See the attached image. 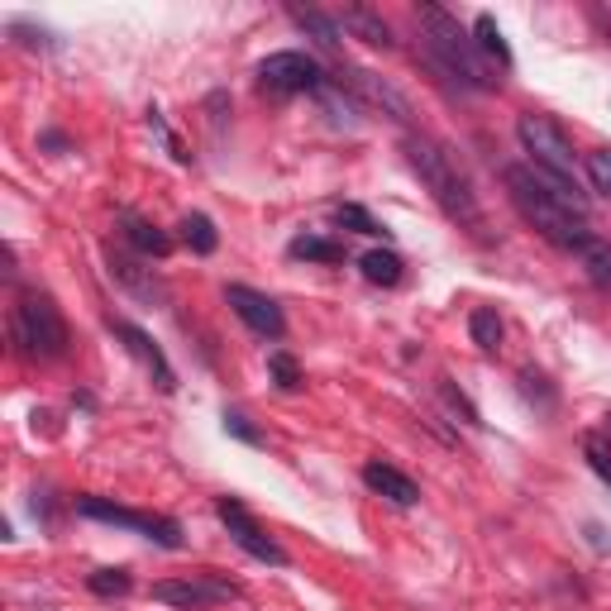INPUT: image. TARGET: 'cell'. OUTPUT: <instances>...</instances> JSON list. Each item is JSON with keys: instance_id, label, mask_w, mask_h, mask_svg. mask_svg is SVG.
<instances>
[{"instance_id": "obj_1", "label": "cell", "mask_w": 611, "mask_h": 611, "mask_svg": "<svg viewBox=\"0 0 611 611\" xmlns=\"http://www.w3.org/2000/svg\"><path fill=\"white\" fill-rule=\"evenodd\" d=\"M406 163H411V173L421 177V187L435 196V206L449 215L454 225H463V230H473V234H483V206H478V196H473V187H469V177L459 173V163L449 158L445 149H440L435 139H425V135H406Z\"/></svg>"}, {"instance_id": "obj_2", "label": "cell", "mask_w": 611, "mask_h": 611, "mask_svg": "<svg viewBox=\"0 0 611 611\" xmlns=\"http://www.w3.org/2000/svg\"><path fill=\"white\" fill-rule=\"evenodd\" d=\"M421 20V48H425V63L435 72H445L449 81H459L463 91H493V77H487V63L478 53V43L459 29V20L440 5H421L416 10Z\"/></svg>"}, {"instance_id": "obj_3", "label": "cell", "mask_w": 611, "mask_h": 611, "mask_svg": "<svg viewBox=\"0 0 611 611\" xmlns=\"http://www.w3.org/2000/svg\"><path fill=\"white\" fill-rule=\"evenodd\" d=\"M507 191H511V201H517L521 220L535 225V230H540L555 249H564V254H578V249L593 239V230L583 225V215H573V211L559 206V201L549 196L540 182H535L531 167H507Z\"/></svg>"}, {"instance_id": "obj_4", "label": "cell", "mask_w": 611, "mask_h": 611, "mask_svg": "<svg viewBox=\"0 0 611 611\" xmlns=\"http://www.w3.org/2000/svg\"><path fill=\"white\" fill-rule=\"evenodd\" d=\"M10 340L24 358H63L67 354V320L48 296L24 292L10 310Z\"/></svg>"}, {"instance_id": "obj_5", "label": "cell", "mask_w": 611, "mask_h": 611, "mask_svg": "<svg viewBox=\"0 0 611 611\" xmlns=\"http://www.w3.org/2000/svg\"><path fill=\"white\" fill-rule=\"evenodd\" d=\"M521 149L531 153V167H540L549 177H564V182H578V158H573V143L564 139V129L549 115H521L517 119Z\"/></svg>"}, {"instance_id": "obj_6", "label": "cell", "mask_w": 611, "mask_h": 611, "mask_svg": "<svg viewBox=\"0 0 611 611\" xmlns=\"http://www.w3.org/2000/svg\"><path fill=\"white\" fill-rule=\"evenodd\" d=\"M77 517L105 521V525H125V531L149 535V540L163 545V549H182V525H177L173 517H143V511L115 507V501H105V497H77Z\"/></svg>"}, {"instance_id": "obj_7", "label": "cell", "mask_w": 611, "mask_h": 611, "mask_svg": "<svg viewBox=\"0 0 611 611\" xmlns=\"http://www.w3.org/2000/svg\"><path fill=\"white\" fill-rule=\"evenodd\" d=\"M215 517L225 521V531H230V540H234L239 549H244V555H254L258 564H272V569H282V564H287V549H282L278 540H272V535L263 531V525H258L254 517H249V511H244V501L220 497V501H215Z\"/></svg>"}, {"instance_id": "obj_8", "label": "cell", "mask_w": 611, "mask_h": 611, "mask_svg": "<svg viewBox=\"0 0 611 611\" xmlns=\"http://www.w3.org/2000/svg\"><path fill=\"white\" fill-rule=\"evenodd\" d=\"M326 72L310 53H272L258 63V87L263 91H278V96H292V91H320L326 87Z\"/></svg>"}, {"instance_id": "obj_9", "label": "cell", "mask_w": 611, "mask_h": 611, "mask_svg": "<svg viewBox=\"0 0 611 611\" xmlns=\"http://www.w3.org/2000/svg\"><path fill=\"white\" fill-rule=\"evenodd\" d=\"M340 87L354 96L358 105H368V111H382L387 119H397V125H406L411 119V101L392 87L387 77H378V72L368 67H340Z\"/></svg>"}, {"instance_id": "obj_10", "label": "cell", "mask_w": 611, "mask_h": 611, "mask_svg": "<svg viewBox=\"0 0 611 611\" xmlns=\"http://www.w3.org/2000/svg\"><path fill=\"white\" fill-rule=\"evenodd\" d=\"M230 597H239L234 583L215 578V573H201V578H163L153 583V602L163 607H177V611H201L211 602H230Z\"/></svg>"}, {"instance_id": "obj_11", "label": "cell", "mask_w": 611, "mask_h": 611, "mask_svg": "<svg viewBox=\"0 0 611 611\" xmlns=\"http://www.w3.org/2000/svg\"><path fill=\"white\" fill-rule=\"evenodd\" d=\"M225 302H230L234 316L244 320L254 334H263V340H282V334H287V320H282L278 302H272V296H263V292H254V287L230 282V287H225Z\"/></svg>"}, {"instance_id": "obj_12", "label": "cell", "mask_w": 611, "mask_h": 611, "mask_svg": "<svg viewBox=\"0 0 611 611\" xmlns=\"http://www.w3.org/2000/svg\"><path fill=\"white\" fill-rule=\"evenodd\" d=\"M105 263H111V278L125 287L129 296H139V302H149V306H167V282L153 268H143V263L129 254H111Z\"/></svg>"}, {"instance_id": "obj_13", "label": "cell", "mask_w": 611, "mask_h": 611, "mask_svg": "<svg viewBox=\"0 0 611 611\" xmlns=\"http://www.w3.org/2000/svg\"><path fill=\"white\" fill-rule=\"evenodd\" d=\"M364 483L373 487L378 497H387L392 507H416V501H421V487H416L402 469H392V463H382V459L364 463Z\"/></svg>"}, {"instance_id": "obj_14", "label": "cell", "mask_w": 611, "mask_h": 611, "mask_svg": "<svg viewBox=\"0 0 611 611\" xmlns=\"http://www.w3.org/2000/svg\"><path fill=\"white\" fill-rule=\"evenodd\" d=\"M115 334H119V340H125V344H129V349H135L139 358H143V364L153 368V382H158L163 392H173V387H177L173 364H167V358H163V349H158V344H153V340H149V334H143L139 326H129V320H115Z\"/></svg>"}, {"instance_id": "obj_15", "label": "cell", "mask_w": 611, "mask_h": 611, "mask_svg": "<svg viewBox=\"0 0 611 611\" xmlns=\"http://www.w3.org/2000/svg\"><path fill=\"white\" fill-rule=\"evenodd\" d=\"M287 15L296 20V29L306 34L316 48H326V53H340V39H344V29H340V20H330V15H320V10H310V5H292Z\"/></svg>"}, {"instance_id": "obj_16", "label": "cell", "mask_w": 611, "mask_h": 611, "mask_svg": "<svg viewBox=\"0 0 611 611\" xmlns=\"http://www.w3.org/2000/svg\"><path fill=\"white\" fill-rule=\"evenodd\" d=\"M340 29L344 34H354V39H364L368 48H392L397 39H392V29H387V20L373 15V10H364V5H349L340 15Z\"/></svg>"}, {"instance_id": "obj_17", "label": "cell", "mask_w": 611, "mask_h": 611, "mask_svg": "<svg viewBox=\"0 0 611 611\" xmlns=\"http://www.w3.org/2000/svg\"><path fill=\"white\" fill-rule=\"evenodd\" d=\"M125 234H129V244L139 249L143 258H167L173 254V239H167L153 220H139V215H125Z\"/></svg>"}, {"instance_id": "obj_18", "label": "cell", "mask_w": 611, "mask_h": 611, "mask_svg": "<svg viewBox=\"0 0 611 611\" xmlns=\"http://www.w3.org/2000/svg\"><path fill=\"white\" fill-rule=\"evenodd\" d=\"M358 268H364V278L373 287H397L406 278V263L392 254V249H373V254L358 258Z\"/></svg>"}, {"instance_id": "obj_19", "label": "cell", "mask_w": 611, "mask_h": 611, "mask_svg": "<svg viewBox=\"0 0 611 611\" xmlns=\"http://www.w3.org/2000/svg\"><path fill=\"white\" fill-rule=\"evenodd\" d=\"M473 43H478V53L493 58L497 67H511V43L501 39V29H497L493 15H478V20H473Z\"/></svg>"}, {"instance_id": "obj_20", "label": "cell", "mask_w": 611, "mask_h": 611, "mask_svg": "<svg viewBox=\"0 0 611 611\" xmlns=\"http://www.w3.org/2000/svg\"><path fill=\"white\" fill-rule=\"evenodd\" d=\"M316 96H320V105H326V111H330V119H334V125H349V129L358 125V101H354V96L340 87V81H326V87H320Z\"/></svg>"}, {"instance_id": "obj_21", "label": "cell", "mask_w": 611, "mask_h": 611, "mask_svg": "<svg viewBox=\"0 0 611 611\" xmlns=\"http://www.w3.org/2000/svg\"><path fill=\"white\" fill-rule=\"evenodd\" d=\"M578 258H583V268H588V278L593 287H611V244L607 239H588V244L578 249Z\"/></svg>"}, {"instance_id": "obj_22", "label": "cell", "mask_w": 611, "mask_h": 611, "mask_svg": "<svg viewBox=\"0 0 611 611\" xmlns=\"http://www.w3.org/2000/svg\"><path fill=\"white\" fill-rule=\"evenodd\" d=\"M469 334H473V344H478L483 354H497V344H501V320H497V310L478 306L473 316H469Z\"/></svg>"}, {"instance_id": "obj_23", "label": "cell", "mask_w": 611, "mask_h": 611, "mask_svg": "<svg viewBox=\"0 0 611 611\" xmlns=\"http://www.w3.org/2000/svg\"><path fill=\"white\" fill-rule=\"evenodd\" d=\"M182 239H187L191 254H215V249H220V234H215L211 215H187V220H182Z\"/></svg>"}, {"instance_id": "obj_24", "label": "cell", "mask_w": 611, "mask_h": 611, "mask_svg": "<svg viewBox=\"0 0 611 611\" xmlns=\"http://www.w3.org/2000/svg\"><path fill=\"white\" fill-rule=\"evenodd\" d=\"M292 254L296 258H310V263H340L344 258V244L320 239V234H302V239H292Z\"/></svg>"}, {"instance_id": "obj_25", "label": "cell", "mask_w": 611, "mask_h": 611, "mask_svg": "<svg viewBox=\"0 0 611 611\" xmlns=\"http://www.w3.org/2000/svg\"><path fill=\"white\" fill-rule=\"evenodd\" d=\"M87 588H91L96 597H125L129 588H135V578H129L125 569H96L91 578H87Z\"/></svg>"}, {"instance_id": "obj_26", "label": "cell", "mask_w": 611, "mask_h": 611, "mask_svg": "<svg viewBox=\"0 0 611 611\" xmlns=\"http://www.w3.org/2000/svg\"><path fill=\"white\" fill-rule=\"evenodd\" d=\"M583 459H588V469L611 487V445H607L602 435H593V430L583 435Z\"/></svg>"}, {"instance_id": "obj_27", "label": "cell", "mask_w": 611, "mask_h": 611, "mask_svg": "<svg viewBox=\"0 0 611 611\" xmlns=\"http://www.w3.org/2000/svg\"><path fill=\"white\" fill-rule=\"evenodd\" d=\"M334 220H340L344 230H354V234H387V230H382V225L373 220V215H368L364 206H354V201H344V206L334 211Z\"/></svg>"}, {"instance_id": "obj_28", "label": "cell", "mask_w": 611, "mask_h": 611, "mask_svg": "<svg viewBox=\"0 0 611 611\" xmlns=\"http://www.w3.org/2000/svg\"><path fill=\"white\" fill-rule=\"evenodd\" d=\"M583 167H588V182H593V191H602V196H611V149H593L588 158H583Z\"/></svg>"}, {"instance_id": "obj_29", "label": "cell", "mask_w": 611, "mask_h": 611, "mask_svg": "<svg viewBox=\"0 0 611 611\" xmlns=\"http://www.w3.org/2000/svg\"><path fill=\"white\" fill-rule=\"evenodd\" d=\"M268 373L278 378L282 392H296V387H302V368H296V358H287V354H272V358H268Z\"/></svg>"}, {"instance_id": "obj_30", "label": "cell", "mask_w": 611, "mask_h": 611, "mask_svg": "<svg viewBox=\"0 0 611 611\" xmlns=\"http://www.w3.org/2000/svg\"><path fill=\"white\" fill-rule=\"evenodd\" d=\"M440 392H445L449 411H459V416H463V425H483V421H478V411H473V406L463 402V392H454V382H445V387H440Z\"/></svg>"}, {"instance_id": "obj_31", "label": "cell", "mask_w": 611, "mask_h": 611, "mask_svg": "<svg viewBox=\"0 0 611 611\" xmlns=\"http://www.w3.org/2000/svg\"><path fill=\"white\" fill-rule=\"evenodd\" d=\"M225 430H230V435H239L244 440V445H258V430L244 421V416H234V411H225Z\"/></svg>"}, {"instance_id": "obj_32", "label": "cell", "mask_w": 611, "mask_h": 611, "mask_svg": "<svg viewBox=\"0 0 611 611\" xmlns=\"http://www.w3.org/2000/svg\"><path fill=\"white\" fill-rule=\"evenodd\" d=\"M597 20H602V29H607V39H611V5H597Z\"/></svg>"}]
</instances>
